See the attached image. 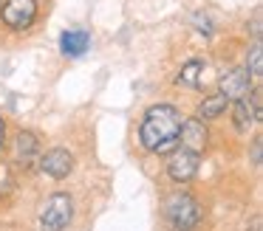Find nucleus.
<instances>
[{"label": "nucleus", "mask_w": 263, "mask_h": 231, "mask_svg": "<svg viewBox=\"0 0 263 231\" xmlns=\"http://www.w3.org/2000/svg\"><path fill=\"white\" fill-rule=\"evenodd\" d=\"M198 163H201V155L193 150H184V146H176L170 155V161H167V175H170L173 180H178V183H184V180H193L195 172H198Z\"/></svg>", "instance_id": "5"}, {"label": "nucleus", "mask_w": 263, "mask_h": 231, "mask_svg": "<svg viewBox=\"0 0 263 231\" xmlns=\"http://www.w3.org/2000/svg\"><path fill=\"white\" fill-rule=\"evenodd\" d=\"M195 26H198V31L204 34V37H210V34H212V23H210V17H206V14H195Z\"/></svg>", "instance_id": "15"}, {"label": "nucleus", "mask_w": 263, "mask_h": 231, "mask_svg": "<svg viewBox=\"0 0 263 231\" xmlns=\"http://www.w3.org/2000/svg\"><path fill=\"white\" fill-rule=\"evenodd\" d=\"M164 212H167V220L181 231L195 228L198 220H201V206L195 203L193 195H170L167 197Z\"/></svg>", "instance_id": "4"}, {"label": "nucleus", "mask_w": 263, "mask_h": 231, "mask_svg": "<svg viewBox=\"0 0 263 231\" xmlns=\"http://www.w3.org/2000/svg\"><path fill=\"white\" fill-rule=\"evenodd\" d=\"M255 107H252V101L246 99V96H240V99H235V107H232V121H235V130H240V133H246V130L252 127V121H255Z\"/></svg>", "instance_id": "10"}, {"label": "nucleus", "mask_w": 263, "mask_h": 231, "mask_svg": "<svg viewBox=\"0 0 263 231\" xmlns=\"http://www.w3.org/2000/svg\"><path fill=\"white\" fill-rule=\"evenodd\" d=\"M201 73H204V59H190L187 65L181 68V73H178L176 85L178 88H201Z\"/></svg>", "instance_id": "12"}, {"label": "nucleus", "mask_w": 263, "mask_h": 231, "mask_svg": "<svg viewBox=\"0 0 263 231\" xmlns=\"http://www.w3.org/2000/svg\"><path fill=\"white\" fill-rule=\"evenodd\" d=\"M252 88V76L246 68H235V71H229L227 76L221 79V93L227 96L229 101L232 99H240V96H246Z\"/></svg>", "instance_id": "9"}, {"label": "nucleus", "mask_w": 263, "mask_h": 231, "mask_svg": "<svg viewBox=\"0 0 263 231\" xmlns=\"http://www.w3.org/2000/svg\"><path fill=\"white\" fill-rule=\"evenodd\" d=\"M178 144L184 150H193V152H204L206 146V127L201 118H187L181 121V130H178Z\"/></svg>", "instance_id": "7"}, {"label": "nucleus", "mask_w": 263, "mask_h": 231, "mask_svg": "<svg viewBox=\"0 0 263 231\" xmlns=\"http://www.w3.org/2000/svg\"><path fill=\"white\" fill-rule=\"evenodd\" d=\"M88 48H91V34L82 31V28L63 31V37H60V51H63L68 59H80V56H85Z\"/></svg>", "instance_id": "8"}, {"label": "nucleus", "mask_w": 263, "mask_h": 231, "mask_svg": "<svg viewBox=\"0 0 263 231\" xmlns=\"http://www.w3.org/2000/svg\"><path fill=\"white\" fill-rule=\"evenodd\" d=\"M3 141H6V121L0 118V150H3Z\"/></svg>", "instance_id": "18"}, {"label": "nucleus", "mask_w": 263, "mask_h": 231, "mask_svg": "<svg viewBox=\"0 0 263 231\" xmlns=\"http://www.w3.org/2000/svg\"><path fill=\"white\" fill-rule=\"evenodd\" d=\"M17 158L20 161H29L34 152H40V141H37V135L34 133H29V130H20V135H17Z\"/></svg>", "instance_id": "13"}, {"label": "nucleus", "mask_w": 263, "mask_h": 231, "mask_svg": "<svg viewBox=\"0 0 263 231\" xmlns=\"http://www.w3.org/2000/svg\"><path fill=\"white\" fill-rule=\"evenodd\" d=\"M40 166H43V172H46V175L63 180V178H68L71 169H74V155H71L65 146H57V150H51V152H46V155H43Z\"/></svg>", "instance_id": "6"}, {"label": "nucleus", "mask_w": 263, "mask_h": 231, "mask_svg": "<svg viewBox=\"0 0 263 231\" xmlns=\"http://www.w3.org/2000/svg\"><path fill=\"white\" fill-rule=\"evenodd\" d=\"M0 3H3V0H0Z\"/></svg>", "instance_id": "19"}, {"label": "nucleus", "mask_w": 263, "mask_h": 231, "mask_svg": "<svg viewBox=\"0 0 263 231\" xmlns=\"http://www.w3.org/2000/svg\"><path fill=\"white\" fill-rule=\"evenodd\" d=\"M40 3L37 0H3L0 3V23L12 31H29L37 23Z\"/></svg>", "instance_id": "2"}, {"label": "nucleus", "mask_w": 263, "mask_h": 231, "mask_svg": "<svg viewBox=\"0 0 263 231\" xmlns=\"http://www.w3.org/2000/svg\"><path fill=\"white\" fill-rule=\"evenodd\" d=\"M229 107V99L223 93H212V96H206L204 101L198 104V118L201 121H210V118H218V116H223V110Z\"/></svg>", "instance_id": "11"}, {"label": "nucleus", "mask_w": 263, "mask_h": 231, "mask_svg": "<svg viewBox=\"0 0 263 231\" xmlns=\"http://www.w3.org/2000/svg\"><path fill=\"white\" fill-rule=\"evenodd\" d=\"M252 34H255V39H260V14H255V20H252Z\"/></svg>", "instance_id": "16"}, {"label": "nucleus", "mask_w": 263, "mask_h": 231, "mask_svg": "<svg viewBox=\"0 0 263 231\" xmlns=\"http://www.w3.org/2000/svg\"><path fill=\"white\" fill-rule=\"evenodd\" d=\"M71 217H74V203H71V195L57 192V195H51L46 200V206H43L40 228L43 231H63L65 225L71 223Z\"/></svg>", "instance_id": "3"}, {"label": "nucleus", "mask_w": 263, "mask_h": 231, "mask_svg": "<svg viewBox=\"0 0 263 231\" xmlns=\"http://www.w3.org/2000/svg\"><path fill=\"white\" fill-rule=\"evenodd\" d=\"M181 113L173 104H153L142 118L139 138L150 152H173L178 146V130H181Z\"/></svg>", "instance_id": "1"}, {"label": "nucleus", "mask_w": 263, "mask_h": 231, "mask_svg": "<svg viewBox=\"0 0 263 231\" xmlns=\"http://www.w3.org/2000/svg\"><path fill=\"white\" fill-rule=\"evenodd\" d=\"M252 158H255V163H260V138H255V146H252Z\"/></svg>", "instance_id": "17"}, {"label": "nucleus", "mask_w": 263, "mask_h": 231, "mask_svg": "<svg viewBox=\"0 0 263 231\" xmlns=\"http://www.w3.org/2000/svg\"><path fill=\"white\" fill-rule=\"evenodd\" d=\"M246 71H249L252 79H260V73H263V43L260 39H255L249 56H246Z\"/></svg>", "instance_id": "14"}]
</instances>
